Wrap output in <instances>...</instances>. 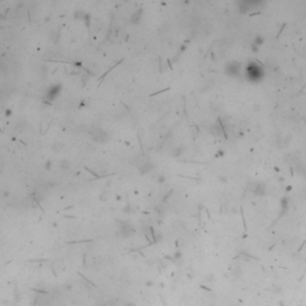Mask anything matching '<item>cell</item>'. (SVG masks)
I'll list each match as a JSON object with an SVG mask.
<instances>
[{
    "label": "cell",
    "mask_w": 306,
    "mask_h": 306,
    "mask_svg": "<svg viewBox=\"0 0 306 306\" xmlns=\"http://www.w3.org/2000/svg\"><path fill=\"white\" fill-rule=\"evenodd\" d=\"M133 231H134V228H133L128 222H122V227H121V233H122V236H129Z\"/></svg>",
    "instance_id": "obj_2"
},
{
    "label": "cell",
    "mask_w": 306,
    "mask_h": 306,
    "mask_svg": "<svg viewBox=\"0 0 306 306\" xmlns=\"http://www.w3.org/2000/svg\"><path fill=\"white\" fill-rule=\"evenodd\" d=\"M91 136L96 140V141H101V142H105L108 139H109V136H108V134L103 130V129H101V128H93L91 132Z\"/></svg>",
    "instance_id": "obj_1"
},
{
    "label": "cell",
    "mask_w": 306,
    "mask_h": 306,
    "mask_svg": "<svg viewBox=\"0 0 306 306\" xmlns=\"http://www.w3.org/2000/svg\"><path fill=\"white\" fill-rule=\"evenodd\" d=\"M127 306H135L134 304H127Z\"/></svg>",
    "instance_id": "obj_3"
}]
</instances>
